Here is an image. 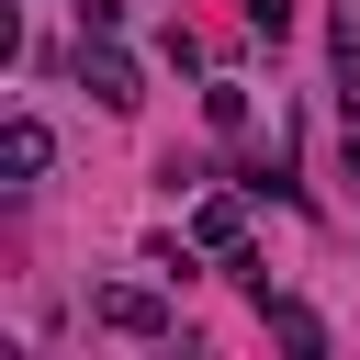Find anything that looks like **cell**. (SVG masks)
<instances>
[{"instance_id":"1","label":"cell","mask_w":360,"mask_h":360,"mask_svg":"<svg viewBox=\"0 0 360 360\" xmlns=\"http://www.w3.org/2000/svg\"><path fill=\"white\" fill-rule=\"evenodd\" d=\"M79 79H90V101H101V112H135V101H146V79H135V56H124L112 34H90V56H79Z\"/></svg>"},{"instance_id":"4","label":"cell","mask_w":360,"mask_h":360,"mask_svg":"<svg viewBox=\"0 0 360 360\" xmlns=\"http://www.w3.org/2000/svg\"><path fill=\"white\" fill-rule=\"evenodd\" d=\"M0 169H11V180H45V169H56V135H45L34 112H11V124H0Z\"/></svg>"},{"instance_id":"7","label":"cell","mask_w":360,"mask_h":360,"mask_svg":"<svg viewBox=\"0 0 360 360\" xmlns=\"http://www.w3.org/2000/svg\"><path fill=\"white\" fill-rule=\"evenodd\" d=\"M79 22H90V34H112V22H124V0H79Z\"/></svg>"},{"instance_id":"2","label":"cell","mask_w":360,"mask_h":360,"mask_svg":"<svg viewBox=\"0 0 360 360\" xmlns=\"http://www.w3.org/2000/svg\"><path fill=\"white\" fill-rule=\"evenodd\" d=\"M191 248L236 259V248H248V191H202V202H191Z\"/></svg>"},{"instance_id":"5","label":"cell","mask_w":360,"mask_h":360,"mask_svg":"<svg viewBox=\"0 0 360 360\" xmlns=\"http://www.w3.org/2000/svg\"><path fill=\"white\" fill-rule=\"evenodd\" d=\"M259 315H270V338H281V349H326V315H315V304H292V292H259Z\"/></svg>"},{"instance_id":"3","label":"cell","mask_w":360,"mask_h":360,"mask_svg":"<svg viewBox=\"0 0 360 360\" xmlns=\"http://www.w3.org/2000/svg\"><path fill=\"white\" fill-rule=\"evenodd\" d=\"M101 326H112V338H169V304H158L146 281H112V292H101Z\"/></svg>"},{"instance_id":"6","label":"cell","mask_w":360,"mask_h":360,"mask_svg":"<svg viewBox=\"0 0 360 360\" xmlns=\"http://www.w3.org/2000/svg\"><path fill=\"white\" fill-rule=\"evenodd\" d=\"M248 22H259V34L281 45V34H292V0H248Z\"/></svg>"}]
</instances>
